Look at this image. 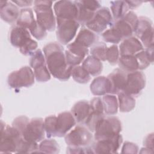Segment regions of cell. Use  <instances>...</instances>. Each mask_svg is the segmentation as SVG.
<instances>
[{"mask_svg":"<svg viewBox=\"0 0 154 154\" xmlns=\"http://www.w3.org/2000/svg\"><path fill=\"white\" fill-rule=\"evenodd\" d=\"M45 135L44 120L42 118L29 120L22 134L25 140L37 143L42 141L45 138Z\"/></svg>","mask_w":154,"mask_h":154,"instance_id":"13","label":"cell"},{"mask_svg":"<svg viewBox=\"0 0 154 154\" xmlns=\"http://www.w3.org/2000/svg\"><path fill=\"white\" fill-rule=\"evenodd\" d=\"M129 8L133 9L140 6L143 2L140 1H125Z\"/></svg>","mask_w":154,"mask_h":154,"instance_id":"49","label":"cell"},{"mask_svg":"<svg viewBox=\"0 0 154 154\" xmlns=\"http://www.w3.org/2000/svg\"><path fill=\"white\" fill-rule=\"evenodd\" d=\"M90 111L97 112L100 113H103V106L102 99L99 97L93 98L90 102Z\"/></svg>","mask_w":154,"mask_h":154,"instance_id":"43","label":"cell"},{"mask_svg":"<svg viewBox=\"0 0 154 154\" xmlns=\"http://www.w3.org/2000/svg\"><path fill=\"white\" fill-rule=\"evenodd\" d=\"M54 10L56 19L76 20L78 8L75 1H57L54 5Z\"/></svg>","mask_w":154,"mask_h":154,"instance_id":"16","label":"cell"},{"mask_svg":"<svg viewBox=\"0 0 154 154\" xmlns=\"http://www.w3.org/2000/svg\"><path fill=\"white\" fill-rule=\"evenodd\" d=\"M127 74L120 69H116L107 76L109 82V93L119 94L123 91L126 81Z\"/></svg>","mask_w":154,"mask_h":154,"instance_id":"17","label":"cell"},{"mask_svg":"<svg viewBox=\"0 0 154 154\" xmlns=\"http://www.w3.org/2000/svg\"><path fill=\"white\" fill-rule=\"evenodd\" d=\"M119 49L118 46L113 45L107 48L106 53V60L111 65H115L118 63L119 58Z\"/></svg>","mask_w":154,"mask_h":154,"instance_id":"40","label":"cell"},{"mask_svg":"<svg viewBox=\"0 0 154 154\" xmlns=\"http://www.w3.org/2000/svg\"><path fill=\"white\" fill-rule=\"evenodd\" d=\"M146 76L143 72L136 70L127 74L123 92L133 97L138 96L146 85Z\"/></svg>","mask_w":154,"mask_h":154,"instance_id":"12","label":"cell"},{"mask_svg":"<svg viewBox=\"0 0 154 154\" xmlns=\"http://www.w3.org/2000/svg\"><path fill=\"white\" fill-rule=\"evenodd\" d=\"M78 8L76 21L82 25H85L93 17L95 13L100 7V4L97 1H75Z\"/></svg>","mask_w":154,"mask_h":154,"instance_id":"11","label":"cell"},{"mask_svg":"<svg viewBox=\"0 0 154 154\" xmlns=\"http://www.w3.org/2000/svg\"><path fill=\"white\" fill-rule=\"evenodd\" d=\"M38 150V146L37 142L29 141L22 139L19 145L17 146L16 153H37Z\"/></svg>","mask_w":154,"mask_h":154,"instance_id":"36","label":"cell"},{"mask_svg":"<svg viewBox=\"0 0 154 154\" xmlns=\"http://www.w3.org/2000/svg\"><path fill=\"white\" fill-rule=\"evenodd\" d=\"M119 49L120 56L134 55L143 50L144 46L138 38L131 36L123 40Z\"/></svg>","mask_w":154,"mask_h":154,"instance_id":"18","label":"cell"},{"mask_svg":"<svg viewBox=\"0 0 154 154\" xmlns=\"http://www.w3.org/2000/svg\"><path fill=\"white\" fill-rule=\"evenodd\" d=\"M23 138L21 134L12 126L1 122L0 152L16 153L17 146Z\"/></svg>","mask_w":154,"mask_h":154,"instance_id":"3","label":"cell"},{"mask_svg":"<svg viewBox=\"0 0 154 154\" xmlns=\"http://www.w3.org/2000/svg\"><path fill=\"white\" fill-rule=\"evenodd\" d=\"M60 152V147L56 140L54 139L43 140L38 146L37 153H58Z\"/></svg>","mask_w":154,"mask_h":154,"instance_id":"33","label":"cell"},{"mask_svg":"<svg viewBox=\"0 0 154 154\" xmlns=\"http://www.w3.org/2000/svg\"><path fill=\"white\" fill-rule=\"evenodd\" d=\"M138 17H137V14L134 11H129L122 19H123L126 22H128L132 26L134 30L135 31L138 22Z\"/></svg>","mask_w":154,"mask_h":154,"instance_id":"46","label":"cell"},{"mask_svg":"<svg viewBox=\"0 0 154 154\" xmlns=\"http://www.w3.org/2000/svg\"><path fill=\"white\" fill-rule=\"evenodd\" d=\"M143 145L144 147L153 150V133L148 134L144 139Z\"/></svg>","mask_w":154,"mask_h":154,"instance_id":"47","label":"cell"},{"mask_svg":"<svg viewBox=\"0 0 154 154\" xmlns=\"http://www.w3.org/2000/svg\"><path fill=\"white\" fill-rule=\"evenodd\" d=\"M44 128L48 138L57 137V117L50 116L44 120Z\"/></svg>","mask_w":154,"mask_h":154,"instance_id":"34","label":"cell"},{"mask_svg":"<svg viewBox=\"0 0 154 154\" xmlns=\"http://www.w3.org/2000/svg\"><path fill=\"white\" fill-rule=\"evenodd\" d=\"M43 54L50 73L60 81L68 80L73 67L66 63L63 46L57 42H50L44 46Z\"/></svg>","mask_w":154,"mask_h":154,"instance_id":"1","label":"cell"},{"mask_svg":"<svg viewBox=\"0 0 154 154\" xmlns=\"http://www.w3.org/2000/svg\"><path fill=\"white\" fill-rule=\"evenodd\" d=\"M82 66L90 75L94 76L99 75L103 69V64L101 61L92 55H88L84 60Z\"/></svg>","mask_w":154,"mask_h":154,"instance_id":"25","label":"cell"},{"mask_svg":"<svg viewBox=\"0 0 154 154\" xmlns=\"http://www.w3.org/2000/svg\"><path fill=\"white\" fill-rule=\"evenodd\" d=\"M20 11L18 7L11 1H1L0 16L1 18L7 23H13L17 21Z\"/></svg>","mask_w":154,"mask_h":154,"instance_id":"20","label":"cell"},{"mask_svg":"<svg viewBox=\"0 0 154 154\" xmlns=\"http://www.w3.org/2000/svg\"><path fill=\"white\" fill-rule=\"evenodd\" d=\"M29 30L32 35L39 40L45 38L47 35V30L37 20Z\"/></svg>","mask_w":154,"mask_h":154,"instance_id":"41","label":"cell"},{"mask_svg":"<svg viewBox=\"0 0 154 154\" xmlns=\"http://www.w3.org/2000/svg\"><path fill=\"white\" fill-rule=\"evenodd\" d=\"M102 37L105 42L114 44H117L123 40L120 35L112 26L102 33Z\"/></svg>","mask_w":154,"mask_h":154,"instance_id":"39","label":"cell"},{"mask_svg":"<svg viewBox=\"0 0 154 154\" xmlns=\"http://www.w3.org/2000/svg\"><path fill=\"white\" fill-rule=\"evenodd\" d=\"M67 153H93L91 147H73L68 146Z\"/></svg>","mask_w":154,"mask_h":154,"instance_id":"45","label":"cell"},{"mask_svg":"<svg viewBox=\"0 0 154 154\" xmlns=\"http://www.w3.org/2000/svg\"><path fill=\"white\" fill-rule=\"evenodd\" d=\"M33 11L30 8H24L20 10L18 19L16 21L17 26L29 29L35 23Z\"/></svg>","mask_w":154,"mask_h":154,"instance_id":"26","label":"cell"},{"mask_svg":"<svg viewBox=\"0 0 154 154\" xmlns=\"http://www.w3.org/2000/svg\"><path fill=\"white\" fill-rule=\"evenodd\" d=\"M88 49L72 42L67 46L65 51L66 63L69 66L73 67L81 63L88 54Z\"/></svg>","mask_w":154,"mask_h":154,"instance_id":"15","label":"cell"},{"mask_svg":"<svg viewBox=\"0 0 154 154\" xmlns=\"http://www.w3.org/2000/svg\"><path fill=\"white\" fill-rule=\"evenodd\" d=\"M97 40V37L94 32L87 28L82 27L79 31L73 42L88 48L96 43Z\"/></svg>","mask_w":154,"mask_h":154,"instance_id":"22","label":"cell"},{"mask_svg":"<svg viewBox=\"0 0 154 154\" xmlns=\"http://www.w3.org/2000/svg\"><path fill=\"white\" fill-rule=\"evenodd\" d=\"M118 103L120 112H128L131 111L135 106V98L123 91L118 94Z\"/></svg>","mask_w":154,"mask_h":154,"instance_id":"28","label":"cell"},{"mask_svg":"<svg viewBox=\"0 0 154 154\" xmlns=\"http://www.w3.org/2000/svg\"><path fill=\"white\" fill-rule=\"evenodd\" d=\"M104 117V113L90 111L89 115L84 123L88 130L91 132H94L97 126Z\"/></svg>","mask_w":154,"mask_h":154,"instance_id":"35","label":"cell"},{"mask_svg":"<svg viewBox=\"0 0 154 154\" xmlns=\"http://www.w3.org/2000/svg\"><path fill=\"white\" fill-rule=\"evenodd\" d=\"M122 123L115 116L105 117L98 124L94 131V139L97 140L106 139L120 134Z\"/></svg>","mask_w":154,"mask_h":154,"instance_id":"5","label":"cell"},{"mask_svg":"<svg viewBox=\"0 0 154 154\" xmlns=\"http://www.w3.org/2000/svg\"><path fill=\"white\" fill-rule=\"evenodd\" d=\"M123 138L119 134L112 137L97 140L91 149L94 153H117Z\"/></svg>","mask_w":154,"mask_h":154,"instance_id":"14","label":"cell"},{"mask_svg":"<svg viewBox=\"0 0 154 154\" xmlns=\"http://www.w3.org/2000/svg\"><path fill=\"white\" fill-rule=\"evenodd\" d=\"M119 66L125 72H132L138 70V63L134 55H122L119 58Z\"/></svg>","mask_w":154,"mask_h":154,"instance_id":"29","label":"cell"},{"mask_svg":"<svg viewBox=\"0 0 154 154\" xmlns=\"http://www.w3.org/2000/svg\"><path fill=\"white\" fill-rule=\"evenodd\" d=\"M29 121V119L27 117L25 116H21L14 119L12 123V126L16 129L22 135Z\"/></svg>","mask_w":154,"mask_h":154,"instance_id":"42","label":"cell"},{"mask_svg":"<svg viewBox=\"0 0 154 154\" xmlns=\"http://www.w3.org/2000/svg\"><path fill=\"white\" fill-rule=\"evenodd\" d=\"M34 72L29 66H23L17 70L12 72L7 78L8 85L13 88L29 87L34 83Z\"/></svg>","mask_w":154,"mask_h":154,"instance_id":"7","label":"cell"},{"mask_svg":"<svg viewBox=\"0 0 154 154\" xmlns=\"http://www.w3.org/2000/svg\"><path fill=\"white\" fill-rule=\"evenodd\" d=\"M52 5V1H34V10L36 14L37 20L48 31L55 30L57 24Z\"/></svg>","mask_w":154,"mask_h":154,"instance_id":"4","label":"cell"},{"mask_svg":"<svg viewBox=\"0 0 154 154\" xmlns=\"http://www.w3.org/2000/svg\"><path fill=\"white\" fill-rule=\"evenodd\" d=\"M12 2L17 4L19 7H25L28 6H30L34 2L32 1H11Z\"/></svg>","mask_w":154,"mask_h":154,"instance_id":"48","label":"cell"},{"mask_svg":"<svg viewBox=\"0 0 154 154\" xmlns=\"http://www.w3.org/2000/svg\"><path fill=\"white\" fill-rule=\"evenodd\" d=\"M90 112V103L87 100L77 102L71 109V113L78 123H84Z\"/></svg>","mask_w":154,"mask_h":154,"instance_id":"21","label":"cell"},{"mask_svg":"<svg viewBox=\"0 0 154 154\" xmlns=\"http://www.w3.org/2000/svg\"><path fill=\"white\" fill-rule=\"evenodd\" d=\"M152 26V22L150 19L144 16L138 17L137 24L134 31L137 38L138 37L139 38L146 31Z\"/></svg>","mask_w":154,"mask_h":154,"instance_id":"38","label":"cell"},{"mask_svg":"<svg viewBox=\"0 0 154 154\" xmlns=\"http://www.w3.org/2000/svg\"><path fill=\"white\" fill-rule=\"evenodd\" d=\"M113 18L109 8L100 7L96 11L93 17L85 24L87 28L94 33H102L113 24Z\"/></svg>","mask_w":154,"mask_h":154,"instance_id":"6","label":"cell"},{"mask_svg":"<svg viewBox=\"0 0 154 154\" xmlns=\"http://www.w3.org/2000/svg\"><path fill=\"white\" fill-rule=\"evenodd\" d=\"M57 38L62 45H67L76 35L79 23L73 19H56Z\"/></svg>","mask_w":154,"mask_h":154,"instance_id":"8","label":"cell"},{"mask_svg":"<svg viewBox=\"0 0 154 154\" xmlns=\"http://www.w3.org/2000/svg\"><path fill=\"white\" fill-rule=\"evenodd\" d=\"M111 26L115 29L122 40L132 36L134 32L132 26L123 19L115 21Z\"/></svg>","mask_w":154,"mask_h":154,"instance_id":"31","label":"cell"},{"mask_svg":"<svg viewBox=\"0 0 154 154\" xmlns=\"http://www.w3.org/2000/svg\"><path fill=\"white\" fill-rule=\"evenodd\" d=\"M107 46L103 42H96L91 48V55L101 61H106Z\"/></svg>","mask_w":154,"mask_h":154,"instance_id":"37","label":"cell"},{"mask_svg":"<svg viewBox=\"0 0 154 154\" xmlns=\"http://www.w3.org/2000/svg\"><path fill=\"white\" fill-rule=\"evenodd\" d=\"M92 138L91 131L81 125L76 126L64 137L66 143L73 147H87L91 143Z\"/></svg>","mask_w":154,"mask_h":154,"instance_id":"9","label":"cell"},{"mask_svg":"<svg viewBox=\"0 0 154 154\" xmlns=\"http://www.w3.org/2000/svg\"><path fill=\"white\" fill-rule=\"evenodd\" d=\"M111 11L115 21L121 19L129 11V7L125 1H111Z\"/></svg>","mask_w":154,"mask_h":154,"instance_id":"30","label":"cell"},{"mask_svg":"<svg viewBox=\"0 0 154 154\" xmlns=\"http://www.w3.org/2000/svg\"><path fill=\"white\" fill-rule=\"evenodd\" d=\"M11 44L19 48L20 52L24 55H31L37 48V42L32 39L28 30L25 28L14 26L10 32Z\"/></svg>","mask_w":154,"mask_h":154,"instance_id":"2","label":"cell"},{"mask_svg":"<svg viewBox=\"0 0 154 154\" xmlns=\"http://www.w3.org/2000/svg\"><path fill=\"white\" fill-rule=\"evenodd\" d=\"M29 64L34 69L35 78L38 82H43L50 80L51 73L48 69L44 54L40 49L31 55Z\"/></svg>","mask_w":154,"mask_h":154,"instance_id":"10","label":"cell"},{"mask_svg":"<svg viewBox=\"0 0 154 154\" xmlns=\"http://www.w3.org/2000/svg\"><path fill=\"white\" fill-rule=\"evenodd\" d=\"M102 100L103 111L106 115L113 116L117 112L119 103L116 96L111 94H106L103 95Z\"/></svg>","mask_w":154,"mask_h":154,"instance_id":"27","label":"cell"},{"mask_svg":"<svg viewBox=\"0 0 154 154\" xmlns=\"http://www.w3.org/2000/svg\"><path fill=\"white\" fill-rule=\"evenodd\" d=\"M76 122L71 112H63L57 116V137L65 136Z\"/></svg>","mask_w":154,"mask_h":154,"instance_id":"19","label":"cell"},{"mask_svg":"<svg viewBox=\"0 0 154 154\" xmlns=\"http://www.w3.org/2000/svg\"><path fill=\"white\" fill-rule=\"evenodd\" d=\"M134 56L138 63V70L146 69L153 61V45L146 48L145 50H142Z\"/></svg>","mask_w":154,"mask_h":154,"instance_id":"24","label":"cell"},{"mask_svg":"<svg viewBox=\"0 0 154 154\" xmlns=\"http://www.w3.org/2000/svg\"><path fill=\"white\" fill-rule=\"evenodd\" d=\"M71 76L74 81L79 84H86L91 79V75L82 66H76L72 68Z\"/></svg>","mask_w":154,"mask_h":154,"instance_id":"32","label":"cell"},{"mask_svg":"<svg viewBox=\"0 0 154 154\" xmlns=\"http://www.w3.org/2000/svg\"><path fill=\"white\" fill-rule=\"evenodd\" d=\"M121 152L122 153H137L138 147L134 143L126 141L123 145Z\"/></svg>","mask_w":154,"mask_h":154,"instance_id":"44","label":"cell"},{"mask_svg":"<svg viewBox=\"0 0 154 154\" xmlns=\"http://www.w3.org/2000/svg\"><path fill=\"white\" fill-rule=\"evenodd\" d=\"M91 93L97 96H103L109 93V82L108 78L101 76L96 78L91 83L90 86Z\"/></svg>","mask_w":154,"mask_h":154,"instance_id":"23","label":"cell"}]
</instances>
